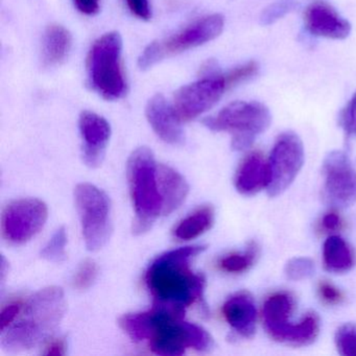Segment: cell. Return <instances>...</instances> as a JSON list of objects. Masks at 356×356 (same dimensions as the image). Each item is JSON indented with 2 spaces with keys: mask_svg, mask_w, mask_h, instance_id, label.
<instances>
[{
  "mask_svg": "<svg viewBox=\"0 0 356 356\" xmlns=\"http://www.w3.org/2000/svg\"><path fill=\"white\" fill-rule=\"evenodd\" d=\"M322 224L326 230H337L341 225V218L335 213H328L323 218Z\"/></svg>",
  "mask_w": 356,
  "mask_h": 356,
  "instance_id": "cell-37",
  "label": "cell"
},
{
  "mask_svg": "<svg viewBox=\"0 0 356 356\" xmlns=\"http://www.w3.org/2000/svg\"><path fill=\"white\" fill-rule=\"evenodd\" d=\"M160 193L163 200V216L178 209L186 199L189 187L185 179L170 166L158 164Z\"/></svg>",
  "mask_w": 356,
  "mask_h": 356,
  "instance_id": "cell-19",
  "label": "cell"
},
{
  "mask_svg": "<svg viewBox=\"0 0 356 356\" xmlns=\"http://www.w3.org/2000/svg\"><path fill=\"white\" fill-rule=\"evenodd\" d=\"M83 236L89 251H97L112 233L111 205L108 195L95 185L82 183L74 191Z\"/></svg>",
  "mask_w": 356,
  "mask_h": 356,
  "instance_id": "cell-7",
  "label": "cell"
},
{
  "mask_svg": "<svg viewBox=\"0 0 356 356\" xmlns=\"http://www.w3.org/2000/svg\"><path fill=\"white\" fill-rule=\"evenodd\" d=\"M304 19L307 30L316 36L343 40L351 32V24L339 16L331 6L321 1L312 3L307 8Z\"/></svg>",
  "mask_w": 356,
  "mask_h": 356,
  "instance_id": "cell-15",
  "label": "cell"
},
{
  "mask_svg": "<svg viewBox=\"0 0 356 356\" xmlns=\"http://www.w3.org/2000/svg\"><path fill=\"white\" fill-rule=\"evenodd\" d=\"M128 179L136 214L133 232L143 234L152 228L158 216L163 212L158 164L151 149L139 147L133 152L128 162Z\"/></svg>",
  "mask_w": 356,
  "mask_h": 356,
  "instance_id": "cell-4",
  "label": "cell"
},
{
  "mask_svg": "<svg viewBox=\"0 0 356 356\" xmlns=\"http://www.w3.org/2000/svg\"><path fill=\"white\" fill-rule=\"evenodd\" d=\"M222 74L204 76L201 80L182 87L175 95L174 109L181 122L195 120L211 109L227 90Z\"/></svg>",
  "mask_w": 356,
  "mask_h": 356,
  "instance_id": "cell-11",
  "label": "cell"
},
{
  "mask_svg": "<svg viewBox=\"0 0 356 356\" xmlns=\"http://www.w3.org/2000/svg\"><path fill=\"white\" fill-rule=\"evenodd\" d=\"M67 243V233L64 227L58 229L51 237L44 249L41 252V256L44 259L51 262H61L65 259V247Z\"/></svg>",
  "mask_w": 356,
  "mask_h": 356,
  "instance_id": "cell-25",
  "label": "cell"
},
{
  "mask_svg": "<svg viewBox=\"0 0 356 356\" xmlns=\"http://www.w3.org/2000/svg\"><path fill=\"white\" fill-rule=\"evenodd\" d=\"M70 31L59 24L49 26L43 38V61L47 66L60 65L65 61L72 49Z\"/></svg>",
  "mask_w": 356,
  "mask_h": 356,
  "instance_id": "cell-20",
  "label": "cell"
},
{
  "mask_svg": "<svg viewBox=\"0 0 356 356\" xmlns=\"http://www.w3.org/2000/svg\"><path fill=\"white\" fill-rule=\"evenodd\" d=\"M79 11L85 15H95L99 11V0H74Z\"/></svg>",
  "mask_w": 356,
  "mask_h": 356,
  "instance_id": "cell-35",
  "label": "cell"
},
{
  "mask_svg": "<svg viewBox=\"0 0 356 356\" xmlns=\"http://www.w3.org/2000/svg\"><path fill=\"white\" fill-rule=\"evenodd\" d=\"M257 72L258 64L256 62H249V63L245 64V65L234 68V70H231V72H229L228 74L224 76L227 88H232L235 85L253 78Z\"/></svg>",
  "mask_w": 356,
  "mask_h": 356,
  "instance_id": "cell-30",
  "label": "cell"
},
{
  "mask_svg": "<svg viewBox=\"0 0 356 356\" xmlns=\"http://www.w3.org/2000/svg\"><path fill=\"white\" fill-rule=\"evenodd\" d=\"M205 245H189L158 256L145 273V283L155 304L185 312L203 298L205 277L191 270V261Z\"/></svg>",
  "mask_w": 356,
  "mask_h": 356,
  "instance_id": "cell-2",
  "label": "cell"
},
{
  "mask_svg": "<svg viewBox=\"0 0 356 356\" xmlns=\"http://www.w3.org/2000/svg\"><path fill=\"white\" fill-rule=\"evenodd\" d=\"M285 275L293 281L309 278L314 272V264L307 257L291 258L285 264Z\"/></svg>",
  "mask_w": 356,
  "mask_h": 356,
  "instance_id": "cell-28",
  "label": "cell"
},
{
  "mask_svg": "<svg viewBox=\"0 0 356 356\" xmlns=\"http://www.w3.org/2000/svg\"><path fill=\"white\" fill-rule=\"evenodd\" d=\"M337 351L343 356H356V325L345 324L335 333Z\"/></svg>",
  "mask_w": 356,
  "mask_h": 356,
  "instance_id": "cell-26",
  "label": "cell"
},
{
  "mask_svg": "<svg viewBox=\"0 0 356 356\" xmlns=\"http://www.w3.org/2000/svg\"><path fill=\"white\" fill-rule=\"evenodd\" d=\"M270 110L257 102H234L216 116L204 120L203 124L216 132L232 134V147L243 151L251 147L258 135L270 127Z\"/></svg>",
  "mask_w": 356,
  "mask_h": 356,
  "instance_id": "cell-6",
  "label": "cell"
},
{
  "mask_svg": "<svg viewBox=\"0 0 356 356\" xmlns=\"http://www.w3.org/2000/svg\"><path fill=\"white\" fill-rule=\"evenodd\" d=\"M325 195L331 205L343 208L356 201V172L348 156L335 151L325 158Z\"/></svg>",
  "mask_w": 356,
  "mask_h": 356,
  "instance_id": "cell-12",
  "label": "cell"
},
{
  "mask_svg": "<svg viewBox=\"0 0 356 356\" xmlns=\"http://www.w3.org/2000/svg\"><path fill=\"white\" fill-rule=\"evenodd\" d=\"M97 273H99V268L93 260H84L79 266L74 280H72L74 289H80V291L89 289L95 283Z\"/></svg>",
  "mask_w": 356,
  "mask_h": 356,
  "instance_id": "cell-29",
  "label": "cell"
},
{
  "mask_svg": "<svg viewBox=\"0 0 356 356\" xmlns=\"http://www.w3.org/2000/svg\"><path fill=\"white\" fill-rule=\"evenodd\" d=\"M268 163L261 155L254 153L248 156L239 166L235 176V186L243 195H251L268 187Z\"/></svg>",
  "mask_w": 356,
  "mask_h": 356,
  "instance_id": "cell-18",
  "label": "cell"
},
{
  "mask_svg": "<svg viewBox=\"0 0 356 356\" xmlns=\"http://www.w3.org/2000/svg\"><path fill=\"white\" fill-rule=\"evenodd\" d=\"M318 293H320L321 298L329 304L339 303L343 298L341 291L334 285L328 282L321 283L318 286Z\"/></svg>",
  "mask_w": 356,
  "mask_h": 356,
  "instance_id": "cell-32",
  "label": "cell"
},
{
  "mask_svg": "<svg viewBox=\"0 0 356 356\" xmlns=\"http://www.w3.org/2000/svg\"><path fill=\"white\" fill-rule=\"evenodd\" d=\"M320 332V320L316 314H308L298 324L291 320L270 329L268 335L279 343L293 346H306L314 343Z\"/></svg>",
  "mask_w": 356,
  "mask_h": 356,
  "instance_id": "cell-17",
  "label": "cell"
},
{
  "mask_svg": "<svg viewBox=\"0 0 356 356\" xmlns=\"http://www.w3.org/2000/svg\"><path fill=\"white\" fill-rule=\"evenodd\" d=\"M131 12L137 17L143 20H149L151 18V9H149L147 0H127Z\"/></svg>",
  "mask_w": 356,
  "mask_h": 356,
  "instance_id": "cell-34",
  "label": "cell"
},
{
  "mask_svg": "<svg viewBox=\"0 0 356 356\" xmlns=\"http://www.w3.org/2000/svg\"><path fill=\"white\" fill-rule=\"evenodd\" d=\"M293 307H295V302L289 293H278L268 298L264 302V309H262V318H264L266 330H270L291 320Z\"/></svg>",
  "mask_w": 356,
  "mask_h": 356,
  "instance_id": "cell-23",
  "label": "cell"
},
{
  "mask_svg": "<svg viewBox=\"0 0 356 356\" xmlns=\"http://www.w3.org/2000/svg\"><path fill=\"white\" fill-rule=\"evenodd\" d=\"M65 349V341L63 339H57V341H51L49 343L44 354H47V355H64Z\"/></svg>",
  "mask_w": 356,
  "mask_h": 356,
  "instance_id": "cell-36",
  "label": "cell"
},
{
  "mask_svg": "<svg viewBox=\"0 0 356 356\" xmlns=\"http://www.w3.org/2000/svg\"><path fill=\"white\" fill-rule=\"evenodd\" d=\"M222 29L224 17L218 14L197 20L170 38L151 43L139 57V68L149 70L165 58L205 44L220 36Z\"/></svg>",
  "mask_w": 356,
  "mask_h": 356,
  "instance_id": "cell-8",
  "label": "cell"
},
{
  "mask_svg": "<svg viewBox=\"0 0 356 356\" xmlns=\"http://www.w3.org/2000/svg\"><path fill=\"white\" fill-rule=\"evenodd\" d=\"M343 124L349 134H356V93L346 109Z\"/></svg>",
  "mask_w": 356,
  "mask_h": 356,
  "instance_id": "cell-33",
  "label": "cell"
},
{
  "mask_svg": "<svg viewBox=\"0 0 356 356\" xmlns=\"http://www.w3.org/2000/svg\"><path fill=\"white\" fill-rule=\"evenodd\" d=\"M214 222V210L211 206H204L183 218L176 227L172 234L180 241H191L205 233Z\"/></svg>",
  "mask_w": 356,
  "mask_h": 356,
  "instance_id": "cell-22",
  "label": "cell"
},
{
  "mask_svg": "<svg viewBox=\"0 0 356 356\" xmlns=\"http://www.w3.org/2000/svg\"><path fill=\"white\" fill-rule=\"evenodd\" d=\"M22 306H24V302L14 301L3 308V312H1V330L7 328L17 318Z\"/></svg>",
  "mask_w": 356,
  "mask_h": 356,
  "instance_id": "cell-31",
  "label": "cell"
},
{
  "mask_svg": "<svg viewBox=\"0 0 356 356\" xmlns=\"http://www.w3.org/2000/svg\"><path fill=\"white\" fill-rule=\"evenodd\" d=\"M147 120L158 137L170 145H180L184 140V132L180 118L162 95L152 97L145 108Z\"/></svg>",
  "mask_w": 356,
  "mask_h": 356,
  "instance_id": "cell-14",
  "label": "cell"
},
{
  "mask_svg": "<svg viewBox=\"0 0 356 356\" xmlns=\"http://www.w3.org/2000/svg\"><path fill=\"white\" fill-rule=\"evenodd\" d=\"M122 51V36L118 32H111L95 41L89 53L87 63L89 83L108 101L122 99L127 93Z\"/></svg>",
  "mask_w": 356,
  "mask_h": 356,
  "instance_id": "cell-5",
  "label": "cell"
},
{
  "mask_svg": "<svg viewBox=\"0 0 356 356\" xmlns=\"http://www.w3.org/2000/svg\"><path fill=\"white\" fill-rule=\"evenodd\" d=\"M49 209L44 202L22 199L12 202L3 210L1 230L6 241L22 245L36 236L44 227Z\"/></svg>",
  "mask_w": 356,
  "mask_h": 356,
  "instance_id": "cell-10",
  "label": "cell"
},
{
  "mask_svg": "<svg viewBox=\"0 0 356 356\" xmlns=\"http://www.w3.org/2000/svg\"><path fill=\"white\" fill-rule=\"evenodd\" d=\"M326 268L333 273H346L354 266V254L345 239L337 235L328 237L323 247Z\"/></svg>",
  "mask_w": 356,
  "mask_h": 356,
  "instance_id": "cell-21",
  "label": "cell"
},
{
  "mask_svg": "<svg viewBox=\"0 0 356 356\" xmlns=\"http://www.w3.org/2000/svg\"><path fill=\"white\" fill-rule=\"evenodd\" d=\"M79 127L84 143L83 159L90 168H97L105 157L106 147L111 135L109 122L97 113L84 111L81 114Z\"/></svg>",
  "mask_w": 356,
  "mask_h": 356,
  "instance_id": "cell-13",
  "label": "cell"
},
{
  "mask_svg": "<svg viewBox=\"0 0 356 356\" xmlns=\"http://www.w3.org/2000/svg\"><path fill=\"white\" fill-rule=\"evenodd\" d=\"M65 310V296L60 287L37 291L24 303L17 318L1 330V346L11 353L37 347L51 339Z\"/></svg>",
  "mask_w": 356,
  "mask_h": 356,
  "instance_id": "cell-3",
  "label": "cell"
},
{
  "mask_svg": "<svg viewBox=\"0 0 356 356\" xmlns=\"http://www.w3.org/2000/svg\"><path fill=\"white\" fill-rule=\"evenodd\" d=\"M297 6V0H277L262 12L260 24L262 26H270L293 11Z\"/></svg>",
  "mask_w": 356,
  "mask_h": 356,
  "instance_id": "cell-27",
  "label": "cell"
},
{
  "mask_svg": "<svg viewBox=\"0 0 356 356\" xmlns=\"http://www.w3.org/2000/svg\"><path fill=\"white\" fill-rule=\"evenodd\" d=\"M222 314L228 324L239 334L250 337L256 329L255 303L248 293H237L229 298L222 306Z\"/></svg>",
  "mask_w": 356,
  "mask_h": 356,
  "instance_id": "cell-16",
  "label": "cell"
},
{
  "mask_svg": "<svg viewBox=\"0 0 356 356\" xmlns=\"http://www.w3.org/2000/svg\"><path fill=\"white\" fill-rule=\"evenodd\" d=\"M304 163V147L301 139L293 132L279 136L268 161V189L270 197L281 195L289 188Z\"/></svg>",
  "mask_w": 356,
  "mask_h": 356,
  "instance_id": "cell-9",
  "label": "cell"
},
{
  "mask_svg": "<svg viewBox=\"0 0 356 356\" xmlns=\"http://www.w3.org/2000/svg\"><path fill=\"white\" fill-rule=\"evenodd\" d=\"M184 312L155 304L149 312L124 314L120 318L122 330L135 341H147L158 355H182L187 349L207 351L213 345L209 333L183 321Z\"/></svg>",
  "mask_w": 356,
  "mask_h": 356,
  "instance_id": "cell-1",
  "label": "cell"
},
{
  "mask_svg": "<svg viewBox=\"0 0 356 356\" xmlns=\"http://www.w3.org/2000/svg\"><path fill=\"white\" fill-rule=\"evenodd\" d=\"M257 257V247L254 243L239 253L229 254L220 260V268L231 274H239L249 270Z\"/></svg>",
  "mask_w": 356,
  "mask_h": 356,
  "instance_id": "cell-24",
  "label": "cell"
}]
</instances>
